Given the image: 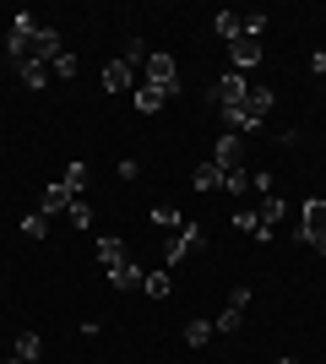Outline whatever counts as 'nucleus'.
<instances>
[{
	"label": "nucleus",
	"instance_id": "26",
	"mask_svg": "<svg viewBox=\"0 0 326 364\" xmlns=\"http://www.w3.org/2000/svg\"><path fill=\"white\" fill-rule=\"evenodd\" d=\"M147 55H153V49L141 44V38H131V44H125V65H131V71H141V65H147Z\"/></svg>",
	"mask_w": 326,
	"mask_h": 364
},
{
	"label": "nucleus",
	"instance_id": "14",
	"mask_svg": "<svg viewBox=\"0 0 326 364\" xmlns=\"http://www.w3.org/2000/svg\"><path fill=\"white\" fill-rule=\"evenodd\" d=\"M11 359L38 364V359H44V337H38V332H22V337H16V353H11Z\"/></svg>",
	"mask_w": 326,
	"mask_h": 364
},
{
	"label": "nucleus",
	"instance_id": "13",
	"mask_svg": "<svg viewBox=\"0 0 326 364\" xmlns=\"http://www.w3.org/2000/svg\"><path fill=\"white\" fill-rule=\"evenodd\" d=\"M109 283H114V289H141V283H147V272H141L136 261H125V267H114V272H109Z\"/></svg>",
	"mask_w": 326,
	"mask_h": 364
},
{
	"label": "nucleus",
	"instance_id": "32",
	"mask_svg": "<svg viewBox=\"0 0 326 364\" xmlns=\"http://www.w3.org/2000/svg\"><path fill=\"white\" fill-rule=\"evenodd\" d=\"M6 364H22V359H6Z\"/></svg>",
	"mask_w": 326,
	"mask_h": 364
},
{
	"label": "nucleus",
	"instance_id": "4",
	"mask_svg": "<svg viewBox=\"0 0 326 364\" xmlns=\"http://www.w3.org/2000/svg\"><path fill=\"white\" fill-rule=\"evenodd\" d=\"M299 228H305V240H310L315 250L326 256V201H321V196L305 201V213H299Z\"/></svg>",
	"mask_w": 326,
	"mask_h": 364
},
{
	"label": "nucleus",
	"instance_id": "3",
	"mask_svg": "<svg viewBox=\"0 0 326 364\" xmlns=\"http://www.w3.org/2000/svg\"><path fill=\"white\" fill-rule=\"evenodd\" d=\"M202 245H207V228L185 223L180 234H169V250H163V256H169V267H180V261H190L196 250H202Z\"/></svg>",
	"mask_w": 326,
	"mask_h": 364
},
{
	"label": "nucleus",
	"instance_id": "21",
	"mask_svg": "<svg viewBox=\"0 0 326 364\" xmlns=\"http://www.w3.org/2000/svg\"><path fill=\"white\" fill-rule=\"evenodd\" d=\"M141 289L153 294V299H169V294H174V277H169V272H147V283H141Z\"/></svg>",
	"mask_w": 326,
	"mask_h": 364
},
{
	"label": "nucleus",
	"instance_id": "10",
	"mask_svg": "<svg viewBox=\"0 0 326 364\" xmlns=\"http://www.w3.org/2000/svg\"><path fill=\"white\" fill-rule=\"evenodd\" d=\"M104 87L109 92H136V71H131L125 60H109L104 65Z\"/></svg>",
	"mask_w": 326,
	"mask_h": 364
},
{
	"label": "nucleus",
	"instance_id": "9",
	"mask_svg": "<svg viewBox=\"0 0 326 364\" xmlns=\"http://www.w3.org/2000/svg\"><path fill=\"white\" fill-rule=\"evenodd\" d=\"M60 49H65V38H60V33H55V28H38V33H33V49H28V60H55V55H60ZM28 60H22V65H28Z\"/></svg>",
	"mask_w": 326,
	"mask_h": 364
},
{
	"label": "nucleus",
	"instance_id": "22",
	"mask_svg": "<svg viewBox=\"0 0 326 364\" xmlns=\"http://www.w3.org/2000/svg\"><path fill=\"white\" fill-rule=\"evenodd\" d=\"M239 326H245V310H239V304H229V310L212 321V332H239Z\"/></svg>",
	"mask_w": 326,
	"mask_h": 364
},
{
	"label": "nucleus",
	"instance_id": "25",
	"mask_svg": "<svg viewBox=\"0 0 326 364\" xmlns=\"http://www.w3.org/2000/svg\"><path fill=\"white\" fill-rule=\"evenodd\" d=\"M207 337H212V321H190V326H185V343H190V348H207Z\"/></svg>",
	"mask_w": 326,
	"mask_h": 364
},
{
	"label": "nucleus",
	"instance_id": "24",
	"mask_svg": "<svg viewBox=\"0 0 326 364\" xmlns=\"http://www.w3.org/2000/svg\"><path fill=\"white\" fill-rule=\"evenodd\" d=\"M65 218H71V228H93V207H87V201H71V207H65Z\"/></svg>",
	"mask_w": 326,
	"mask_h": 364
},
{
	"label": "nucleus",
	"instance_id": "2",
	"mask_svg": "<svg viewBox=\"0 0 326 364\" xmlns=\"http://www.w3.org/2000/svg\"><path fill=\"white\" fill-rule=\"evenodd\" d=\"M33 33H38L33 11H16V16H11V28H6V55H11L16 65L28 60V49H33Z\"/></svg>",
	"mask_w": 326,
	"mask_h": 364
},
{
	"label": "nucleus",
	"instance_id": "30",
	"mask_svg": "<svg viewBox=\"0 0 326 364\" xmlns=\"http://www.w3.org/2000/svg\"><path fill=\"white\" fill-rule=\"evenodd\" d=\"M256 213H261L266 223L278 228V218H283V196H261V207H256Z\"/></svg>",
	"mask_w": 326,
	"mask_h": 364
},
{
	"label": "nucleus",
	"instance_id": "1",
	"mask_svg": "<svg viewBox=\"0 0 326 364\" xmlns=\"http://www.w3.org/2000/svg\"><path fill=\"white\" fill-rule=\"evenodd\" d=\"M141 82H147L153 92H163V98H174V92H180V60L163 55V49H153L147 65H141Z\"/></svg>",
	"mask_w": 326,
	"mask_h": 364
},
{
	"label": "nucleus",
	"instance_id": "27",
	"mask_svg": "<svg viewBox=\"0 0 326 364\" xmlns=\"http://www.w3.org/2000/svg\"><path fill=\"white\" fill-rule=\"evenodd\" d=\"M223 191L245 196V191H250V174H245V168H229V174H223Z\"/></svg>",
	"mask_w": 326,
	"mask_h": 364
},
{
	"label": "nucleus",
	"instance_id": "5",
	"mask_svg": "<svg viewBox=\"0 0 326 364\" xmlns=\"http://www.w3.org/2000/svg\"><path fill=\"white\" fill-rule=\"evenodd\" d=\"M229 60H234V71H239V76H245L250 65H261V38H250V33L229 38Z\"/></svg>",
	"mask_w": 326,
	"mask_h": 364
},
{
	"label": "nucleus",
	"instance_id": "12",
	"mask_svg": "<svg viewBox=\"0 0 326 364\" xmlns=\"http://www.w3.org/2000/svg\"><path fill=\"white\" fill-rule=\"evenodd\" d=\"M234 223L245 228L250 240H272V223H266V218H261V213H250V207H239V213H234Z\"/></svg>",
	"mask_w": 326,
	"mask_h": 364
},
{
	"label": "nucleus",
	"instance_id": "15",
	"mask_svg": "<svg viewBox=\"0 0 326 364\" xmlns=\"http://www.w3.org/2000/svg\"><path fill=\"white\" fill-rule=\"evenodd\" d=\"M190 185H196V191H223V168H217L212 158H207V164H196V174H190Z\"/></svg>",
	"mask_w": 326,
	"mask_h": 364
},
{
	"label": "nucleus",
	"instance_id": "6",
	"mask_svg": "<svg viewBox=\"0 0 326 364\" xmlns=\"http://www.w3.org/2000/svg\"><path fill=\"white\" fill-rule=\"evenodd\" d=\"M272 104H278V92H272V87H250V92H245V104H239V114H245L250 125H266Z\"/></svg>",
	"mask_w": 326,
	"mask_h": 364
},
{
	"label": "nucleus",
	"instance_id": "28",
	"mask_svg": "<svg viewBox=\"0 0 326 364\" xmlns=\"http://www.w3.org/2000/svg\"><path fill=\"white\" fill-rule=\"evenodd\" d=\"M49 71H55V76H77V55H71V49H60V55L49 60Z\"/></svg>",
	"mask_w": 326,
	"mask_h": 364
},
{
	"label": "nucleus",
	"instance_id": "20",
	"mask_svg": "<svg viewBox=\"0 0 326 364\" xmlns=\"http://www.w3.org/2000/svg\"><path fill=\"white\" fill-rule=\"evenodd\" d=\"M212 28L223 33V38H239V33H245V16H239V11H217Z\"/></svg>",
	"mask_w": 326,
	"mask_h": 364
},
{
	"label": "nucleus",
	"instance_id": "11",
	"mask_svg": "<svg viewBox=\"0 0 326 364\" xmlns=\"http://www.w3.org/2000/svg\"><path fill=\"white\" fill-rule=\"evenodd\" d=\"M71 201H77V196H71V191H65V185L55 180V185H49V191H44V201H38V213H44V218H55V213H65Z\"/></svg>",
	"mask_w": 326,
	"mask_h": 364
},
{
	"label": "nucleus",
	"instance_id": "16",
	"mask_svg": "<svg viewBox=\"0 0 326 364\" xmlns=\"http://www.w3.org/2000/svg\"><path fill=\"white\" fill-rule=\"evenodd\" d=\"M16 71H22V82H28L33 92H38V87H49V82H55V71H49L44 60H28V65H16Z\"/></svg>",
	"mask_w": 326,
	"mask_h": 364
},
{
	"label": "nucleus",
	"instance_id": "29",
	"mask_svg": "<svg viewBox=\"0 0 326 364\" xmlns=\"http://www.w3.org/2000/svg\"><path fill=\"white\" fill-rule=\"evenodd\" d=\"M22 234H33V240H44V234H49V218H44V213H28V218H22Z\"/></svg>",
	"mask_w": 326,
	"mask_h": 364
},
{
	"label": "nucleus",
	"instance_id": "17",
	"mask_svg": "<svg viewBox=\"0 0 326 364\" xmlns=\"http://www.w3.org/2000/svg\"><path fill=\"white\" fill-rule=\"evenodd\" d=\"M98 261H104L109 272H114V267H125L131 256H125V245H120V240H98Z\"/></svg>",
	"mask_w": 326,
	"mask_h": 364
},
{
	"label": "nucleus",
	"instance_id": "8",
	"mask_svg": "<svg viewBox=\"0 0 326 364\" xmlns=\"http://www.w3.org/2000/svg\"><path fill=\"white\" fill-rule=\"evenodd\" d=\"M245 92H250V82H245L239 71H229V76L212 87V98H217V109H239V104H245Z\"/></svg>",
	"mask_w": 326,
	"mask_h": 364
},
{
	"label": "nucleus",
	"instance_id": "23",
	"mask_svg": "<svg viewBox=\"0 0 326 364\" xmlns=\"http://www.w3.org/2000/svg\"><path fill=\"white\" fill-rule=\"evenodd\" d=\"M60 185H65V191H71V196H77L82 185H87V164H65V174H60Z\"/></svg>",
	"mask_w": 326,
	"mask_h": 364
},
{
	"label": "nucleus",
	"instance_id": "19",
	"mask_svg": "<svg viewBox=\"0 0 326 364\" xmlns=\"http://www.w3.org/2000/svg\"><path fill=\"white\" fill-rule=\"evenodd\" d=\"M153 223H158V228H169V234H180L190 218H185V213H174V207H153Z\"/></svg>",
	"mask_w": 326,
	"mask_h": 364
},
{
	"label": "nucleus",
	"instance_id": "7",
	"mask_svg": "<svg viewBox=\"0 0 326 364\" xmlns=\"http://www.w3.org/2000/svg\"><path fill=\"white\" fill-rule=\"evenodd\" d=\"M212 164L223 168V174H229V168H245V136H229V131H223L217 147H212Z\"/></svg>",
	"mask_w": 326,
	"mask_h": 364
},
{
	"label": "nucleus",
	"instance_id": "18",
	"mask_svg": "<svg viewBox=\"0 0 326 364\" xmlns=\"http://www.w3.org/2000/svg\"><path fill=\"white\" fill-rule=\"evenodd\" d=\"M163 104H169L163 92H153V87H147V82H136V109H141V114H158V109H163Z\"/></svg>",
	"mask_w": 326,
	"mask_h": 364
},
{
	"label": "nucleus",
	"instance_id": "31",
	"mask_svg": "<svg viewBox=\"0 0 326 364\" xmlns=\"http://www.w3.org/2000/svg\"><path fill=\"white\" fill-rule=\"evenodd\" d=\"M278 364H299V359H278Z\"/></svg>",
	"mask_w": 326,
	"mask_h": 364
}]
</instances>
